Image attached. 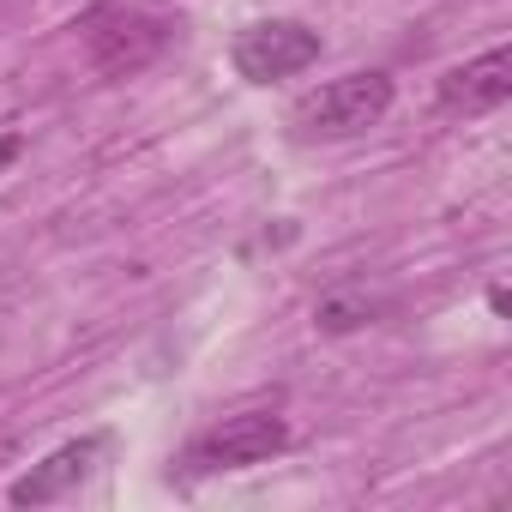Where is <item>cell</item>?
I'll return each instance as SVG.
<instances>
[{"label": "cell", "instance_id": "obj_1", "mask_svg": "<svg viewBox=\"0 0 512 512\" xmlns=\"http://www.w3.org/2000/svg\"><path fill=\"white\" fill-rule=\"evenodd\" d=\"M386 109H392V73L368 67V73H344V79H326L320 91H308L290 109V127L302 139H350V133L380 127Z\"/></svg>", "mask_w": 512, "mask_h": 512}, {"label": "cell", "instance_id": "obj_2", "mask_svg": "<svg viewBox=\"0 0 512 512\" xmlns=\"http://www.w3.org/2000/svg\"><path fill=\"white\" fill-rule=\"evenodd\" d=\"M229 61L247 85H278V79H296L320 61V31H308L302 19H260L235 37Z\"/></svg>", "mask_w": 512, "mask_h": 512}, {"label": "cell", "instance_id": "obj_3", "mask_svg": "<svg viewBox=\"0 0 512 512\" xmlns=\"http://www.w3.org/2000/svg\"><path fill=\"white\" fill-rule=\"evenodd\" d=\"M284 446H290V422L278 410H241L187 446V470H247V464L278 458Z\"/></svg>", "mask_w": 512, "mask_h": 512}, {"label": "cell", "instance_id": "obj_4", "mask_svg": "<svg viewBox=\"0 0 512 512\" xmlns=\"http://www.w3.org/2000/svg\"><path fill=\"white\" fill-rule=\"evenodd\" d=\"M109 458V434H85V440H67V446H55L43 464H31L13 488H7V500L13 506H49V500H61V494H73L97 464Z\"/></svg>", "mask_w": 512, "mask_h": 512}, {"label": "cell", "instance_id": "obj_5", "mask_svg": "<svg viewBox=\"0 0 512 512\" xmlns=\"http://www.w3.org/2000/svg\"><path fill=\"white\" fill-rule=\"evenodd\" d=\"M440 109L446 115H494L506 97H512V49L506 43H494L488 55H476V61H464V67H452L446 79H440Z\"/></svg>", "mask_w": 512, "mask_h": 512}, {"label": "cell", "instance_id": "obj_6", "mask_svg": "<svg viewBox=\"0 0 512 512\" xmlns=\"http://www.w3.org/2000/svg\"><path fill=\"white\" fill-rule=\"evenodd\" d=\"M157 49H163V25H151V19H121L115 31H97V43H91V55H97L103 73H133Z\"/></svg>", "mask_w": 512, "mask_h": 512}, {"label": "cell", "instance_id": "obj_7", "mask_svg": "<svg viewBox=\"0 0 512 512\" xmlns=\"http://www.w3.org/2000/svg\"><path fill=\"white\" fill-rule=\"evenodd\" d=\"M368 314L374 308H362V302H344V296H332V302H320V332H356V326H368Z\"/></svg>", "mask_w": 512, "mask_h": 512}, {"label": "cell", "instance_id": "obj_8", "mask_svg": "<svg viewBox=\"0 0 512 512\" xmlns=\"http://www.w3.org/2000/svg\"><path fill=\"white\" fill-rule=\"evenodd\" d=\"M19 151H25V139H13V133L0 139V169H7V163H19Z\"/></svg>", "mask_w": 512, "mask_h": 512}]
</instances>
